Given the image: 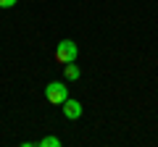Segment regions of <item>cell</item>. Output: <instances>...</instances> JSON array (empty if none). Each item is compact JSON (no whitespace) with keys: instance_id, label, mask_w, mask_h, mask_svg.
Returning a JSON list of instances; mask_svg holds the SVG:
<instances>
[{"instance_id":"obj_1","label":"cell","mask_w":158,"mask_h":147,"mask_svg":"<svg viewBox=\"0 0 158 147\" xmlns=\"http://www.w3.org/2000/svg\"><path fill=\"white\" fill-rule=\"evenodd\" d=\"M77 58H79V45L74 40H61L58 42V47H56V61L58 63H77Z\"/></svg>"},{"instance_id":"obj_2","label":"cell","mask_w":158,"mask_h":147,"mask_svg":"<svg viewBox=\"0 0 158 147\" xmlns=\"http://www.w3.org/2000/svg\"><path fill=\"white\" fill-rule=\"evenodd\" d=\"M45 97H48V102H53V105L61 108L63 102L69 100V87L63 84V81H50V84L45 87Z\"/></svg>"},{"instance_id":"obj_3","label":"cell","mask_w":158,"mask_h":147,"mask_svg":"<svg viewBox=\"0 0 158 147\" xmlns=\"http://www.w3.org/2000/svg\"><path fill=\"white\" fill-rule=\"evenodd\" d=\"M61 110H63V116H66L69 121H77V118H82V113H85L82 102H79V100H71V97H69V100L61 105Z\"/></svg>"},{"instance_id":"obj_4","label":"cell","mask_w":158,"mask_h":147,"mask_svg":"<svg viewBox=\"0 0 158 147\" xmlns=\"http://www.w3.org/2000/svg\"><path fill=\"white\" fill-rule=\"evenodd\" d=\"M63 76H66L69 81H77V79H79V66H74V63H66V66H63Z\"/></svg>"},{"instance_id":"obj_5","label":"cell","mask_w":158,"mask_h":147,"mask_svg":"<svg viewBox=\"0 0 158 147\" xmlns=\"http://www.w3.org/2000/svg\"><path fill=\"white\" fill-rule=\"evenodd\" d=\"M37 147H61V139L58 137H42L37 142Z\"/></svg>"},{"instance_id":"obj_6","label":"cell","mask_w":158,"mask_h":147,"mask_svg":"<svg viewBox=\"0 0 158 147\" xmlns=\"http://www.w3.org/2000/svg\"><path fill=\"white\" fill-rule=\"evenodd\" d=\"M19 0H0V8H13Z\"/></svg>"}]
</instances>
